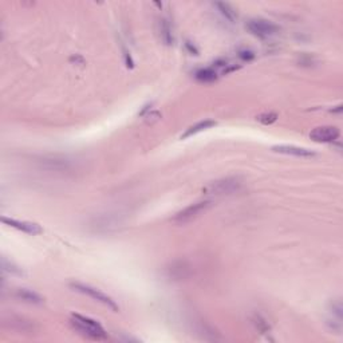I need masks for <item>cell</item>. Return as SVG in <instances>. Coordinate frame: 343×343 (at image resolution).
<instances>
[{"label": "cell", "mask_w": 343, "mask_h": 343, "mask_svg": "<svg viewBox=\"0 0 343 343\" xmlns=\"http://www.w3.org/2000/svg\"><path fill=\"white\" fill-rule=\"evenodd\" d=\"M70 323L72 324V327H74L78 333L82 334L86 338L94 339V341H101V339H105L106 337H107L105 329H103L97 320L87 318V316H83V315L72 314Z\"/></svg>", "instance_id": "cell-1"}, {"label": "cell", "mask_w": 343, "mask_h": 343, "mask_svg": "<svg viewBox=\"0 0 343 343\" xmlns=\"http://www.w3.org/2000/svg\"><path fill=\"white\" fill-rule=\"evenodd\" d=\"M241 186H243V181L239 177H225V178L212 182L208 188H205V192L216 196L232 195L240 191Z\"/></svg>", "instance_id": "cell-2"}, {"label": "cell", "mask_w": 343, "mask_h": 343, "mask_svg": "<svg viewBox=\"0 0 343 343\" xmlns=\"http://www.w3.org/2000/svg\"><path fill=\"white\" fill-rule=\"evenodd\" d=\"M247 29L252 35L262 39L271 38V36H274V35H276L279 33V27H277L276 24L272 23L271 20L262 19V18L248 20Z\"/></svg>", "instance_id": "cell-3"}, {"label": "cell", "mask_w": 343, "mask_h": 343, "mask_svg": "<svg viewBox=\"0 0 343 343\" xmlns=\"http://www.w3.org/2000/svg\"><path fill=\"white\" fill-rule=\"evenodd\" d=\"M70 286H71V288L78 291V292L85 294V295L90 296L91 299H94L97 300V302L102 303V305L107 306V307H110L111 310H114V311L118 310V306L115 305L114 300L111 299L110 296L106 295V294H103L102 291L97 290V288L89 286V284H83V283H71Z\"/></svg>", "instance_id": "cell-4"}, {"label": "cell", "mask_w": 343, "mask_h": 343, "mask_svg": "<svg viewBox=\"0 0 343 343\" xmlns=\"http://www.w3.org/2000/svg\"><path fill=\"white\" fill-rule=\"evenodd\" d=\"M210 204H212L210 201L204 200V201H197V203H195V204L188 205L186 208L180 210V212L173 217V221H174V223H178V224L188 223V221H191L192 219L197 217L201 212L206 210V208H209Z\"/></svg>", "instance_id": "cell-5"}, {"label": "cell", "mask_w": 343, "mask_h": 343, "mask_svg": "<svg viewBox=\"0 0 343 343\" xmlns=\"http://www.w3.org/2000/svg\"><path fill=\"white\" fill-rule=\"evenodd\" d=\"M339 134H341V132L335 126H319L311 132L310 138L315 142L331 143L339 138Z\"/></svg>", "instance_id": "cell-6"}, {"label": "cell", "mask_w": 343, "mask_h": 343, "mask_svg": "<svg viewBox=\"0 0 343 343\" xmlns=\"http://www.w3.org/2000/svg\"><path fill=\"white\" fill-rule=\"evenodd\" d=\"M272 150L275 153L287 154V156H295V157L300 158H311L316 156L315 152H312L310 149L300 148V146H295V145H275V146H272Z\"/></svg>", "instance_id": "cell-7"}, {"label": "cell", "mask_w": 343, "mask_h": 343, "mask_svg": "<svg viewBox=\"0 0 343 343\" xmlns=\"http://www.w3.org/2000/svg\"><path fill=\"white\" fill-rule=\"evenodd\" d=\"M1 221H3L4 224L12 227V228L19 229V231L24 232V234L39 235L43 232V229L40 228V225L35 224V223H30V221H22V220L8 219V217H1Z\"/></svg>", "instance_id": "cell-8"}, {"label": "cell", "mask_w": 343, "mask_h": 343, "mask_svg": "<svg viewBox=\"0 0 343 343\" xmlns=\"http://www.w3.org/2000/svg\"><path fill=\"white\" fill-rule=\"evenodd\" d=\"M212 126H216V122L212 121V119H204V121H200V122H197V124L192 125L191 128L186 129L185 133L181 136V138L192 137V136L200 133V132H204V130H206V129H210Z\"/></svg>", "instance_id": "cell-9"}, {"label": "cell", "mask_w": 343, "mask_h": 343, "mask_svg": "<svg viewBox=\"0 0 343 343\" xmlns=\"http://www.w3.org/2000/svg\"><path fill=\"white\" fill-rule=\"evenodd\" d=\"M15 295H16V298H19L24 302H29V303H34V305H42L43 303L42 296L34 291L27 290V288H18Z\"/></svg>", "instance_id": "cell-10"}, {"label": "cell", "mask_w": 343, "mask_h": 343, "mask_svg": "<svg viewBox=\"0 0 343 343\" xmlns=\"http://www.w3.org/2000/svg\"><path fill=\"white\" fill-rule=\"evenodd\" d=\"M213 5L219 10L221 16H223L224 19L228 20V22L235 23V22L238 20V14H236V11H235V8L231 4L223 3V1H217V3H214Z\"/></svg>", "instance_id": "cell-11"}, {"label": "cell", "mask_w": 343, "mask_h": 343, "mask_svg": "<svg viewBox=\"0 0 343 343\" xmlns=\"http://www.w3.org/2000/svg\"><path fill=\"white\" fill-rule=\"evenodd\" d=\"M160 38L164 42V44L167 46H172L174 42V36H173V31L169 22L167 19L160 20Z\"/></svg>", "instance_id": "cell-12"}, {"label": "cell", "mask_w": 343, "mask_h": 343, "mask_svg": "<svg viewBox=\"0 0 343 343\" xmlns=\"http://www.w3.org/2000/svg\"><path fill=\"white\" fill-rule=\"evenodd\" d=\"M196 79L200 82H204V83H209V82H213L217 79L219 76V72L213 67H205V69H200L197 70L195 74Z\"/></svg>", "instance_id": "cell-13"}, {"label": "cell", "mask_w": 343, "mask_h": 343, "mask_svg": "<svg viewBox=\"0 0 343 343\" xmlns=\"http://www.w3.org/2000/svg\"><path fill=\"white\" fill-rule=\"evenodd\" d=\"M256 119L259 122H262V124L264 125H271L277 119V114L276 113H272V111H270V113H263V114H260L259 117H256Z\"/></svg>", "instance_id": "cell-14"}, {"label": "cell", "mask_w": 343, "mask_h": 343, "mask_svg": "<svg viewBox=\"0 0 343 343\" xmlns=\"http://www.w3.org/2000/svg\"><path fill=\"white\" fill-rule=\"evenodd\" d=\"M253 324L256 326V329L259 330V331H262V333H267V331H270V326H268L267 320L263 319L260 315H256L255 318H253Z\"/></svg>", "instance_id": "cell-15"}, {"label": "cell", "mask_w": 343, "mask_h": 343, "mask_svg": "<svg viewBox=\"0 0 343 343\" xmlns=\"http://www.w3.org/2000/svg\"><path fill=\"white\" fill-rule=\"evenodd\" d=\"M238 57L243 61V62H248V61H252L255 58V53L252 50H248V48H244V50H240L238 53Z\"/></svg>", "instance_id": "cell-16"}, {"label": "cell", "mask_w": 343, "mask_h": 343, "mask_svg": "<svg viewBox=\"0 0 343 343\" xmlns=\"http://www.w3.org/2000/svg\"><path fill=\"white\" fill-rule=\"evenodd\" d=\"M3 268L5 271H10L11 274H14V275H23V271L20 268L15 267L12 263H8L5 259H3Z\"/></svg>", "instance_id": "cell-17"}]
</instances>
